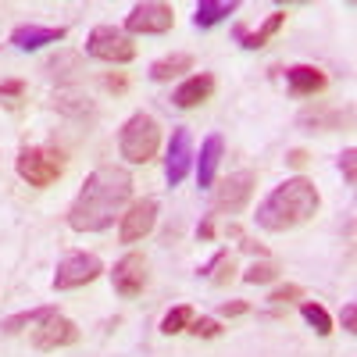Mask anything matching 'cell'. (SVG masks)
<instances>
[{
    "mask_svg": "<svg viewBox=\"0 0 357 357\" xmlns=\"http://www.w3.org/2000/svg\"><path fill=\"white\" fill-rule=\"evenodd\" d=\"M193 68V54H186V50H175V54H165V57H158V61L151 65V75L154 82H172V79H178L183 72H190Z\"/></svg>",
    "mask_w": 357,
    "mask_h": 357,
    "instance_id": "cell-21",
    "label": "cell"
},
{
    "mask_svg": "<svg viewBox=\"0 0 357 357\" xmlns=\"http://www.w3.org/2000/svg\"><path fill=\"white\" fill-rule=\"evenodd\" d=\"M286 25V11L279 8V11H272V15H268L257 29H254V33H247V25H236V40H240L247 50H261L268 40H275L279 36V29Z\"/></svg>",
    "mask_w": 357,
    "mask_h": 357,
    "instance_id": "cell-18",
    "label": "cell"
},
{
    "mask_svg": "<svg viewBox=\"0 0 357 357\" xmlns=\"http://www.w3.org/2000/svg\"><path fill=\"white\" fill-rule=\"evenodd\" d=\"M279 272H282V268H279L275 261H254L247 272H243V282H247V286H264V282H275Z\"/></svg>",
    "mask_w": 357,
    "mask_h": 357,
    "instance_id": "cell-26",
    "label": "cell"
},
{
    "mask_svg": "<svg viewBox=\"0 0 357 357\" xmlns=\"http://www.w3.org/2000/svg\"><path fill=\"white\" fill-rule=\"evenodd\" d=\"M190 165H193V136H190L186 126H175L172 139H168V154H165V178H168V186L183 183V178L190 175Z\"/></svg>",
    "mask_w": 357,
    "mask_h": 357,
    "instance_id": "cell-10",
    "label": "cell"
},
{
    "mask_svg": "<svg viewBox=\"0 0 357 357\" xmlns=\"http://www.w3.org/2000/svg\"><path fill=\"white\" fill-rule=\"evenodd\" d=\"M132 200V175L122 165H100L86 175L79 197L68 204V229L75 232H104L122 218Z\"/></svg>",
    "mask_w": 357,
    "mask_h": 357,
    "instance_id": "cell-1",
    "label": "cell"
},
{
    "mask_svg": "<svg viewBox=\"0 0 357 357\" xmlns=\"http://www.w3.org/2000/svg\"><path fill=\"white\" fill-rule=\"evenodd\" d=\"M225 257H229V250H218V254H215L211 261H207V264H200V268H197V275H207V279H211V272H215V268H218Z\"/></svg>",
    "mask_w": 357,
    "mask_h": 357,
    "instance_id": "cell-36",
    "label": "cell"
},
{
    "mask_svg": "<svg viewBox=\"0 0 357 357\" xmlns=\"http://www.w3.org/2000/svg\"><path fill=\"white\" fill-rule=\"evenodd\" d=\"M86 54L97 57V61H107V65H129L136 57V43L118 25H97L86 36Z\"/></svg>",
    "mask_w": 357,
    "mask_h": 357,
    "instance_id": "cell-5",
    "label": "cell"
},
{
    "mask_svg": "<svg viewBox=\"0 0 357 357\" xmlns=\"http://www.w3.org/2000/svg\"><path fill=\"white\" fill-rule=\"evenodd\" d=\"M158 211H161L158 197L132 200V204H129V211L118 218V240H122V243H139L143 236H151L154 225H158Z\"/></svg>",
    "mask_w": 357,
    "mask_h": 357,
    "instance_id": "cell-9",
    "label": "cell"
},
{
    "mask_svg": "<svg viewBox=\"0 0 357 357\" xmlns=\"http://www.w3.org/2000/svg\"><path fill=\"white\" fill-rule=\"evenodd\" d=\"M43 75L54 79V82H75L82 75V54L79 50H57L43 61Z\"/></svg>",
    "mask_w": 357,
    "mask_h": 357,
    "instance_id": "cell-17",
    "label": "cell"
},
{
    "mask_svg": "<svg viewBox=\"0 0 357 357\" xmlns=\"http://www.w3.org/2000/svg\"><path fill=\"white\" fill-rule=\"evenodd\" d=\"M104 275V261L97 254H86V250H72L57 261V272H54V289H79L89 286Z\"/></svg>",
    "mask_w": 357,
    "mask_h": 357,
    "instance_id": "cell-6",
    "label": "cell"
},
{
    "mask_svg": "<svg viewBox=\"0 0 357 357\" xmlns=\"http://www.w3.org/2000/svg\"><path fill=\"white\" fill-rule=\"evenodd\" d=\"M225 154V139L218 132H211L200 143V158H197V183L200 186H215V168Z\"/></svg>",
    "mask_w": 357,
    "mask_h": 357,
    "instance_id": "cell-19",
    "label": "cell"
},
{
    "mask_svg": "<svg viewBox=\"0 0 357 357\" xmlns=\"http://www.w3.org/2000/svg\"><path fill=\"white\" fill-rule=\"evenodd\" d=\"M197 240H215V215H204L200 218V225H197Z\"/></svg>",
    "mask_w": 357,
    "mask_h": 357,
    "instance_id": "cell-33",
    "label": "cell"
},
{
    "mask_svg": "<svg viewBox=\"0 0 357 357\" xmlns=\"http://www.w3.org/2000/svg\"><path fill=\"white\" fill-rule=\"evenodd\" d=\"M340 321H343V333H357V304H354V301H347V304H343Z\"/></svg>",
    "mask_w": 357,
    "mask_h": 357,
    "instance_id": "cell-31",
    "label": "cell"
},
{
    "mask_svg": "<svg viewBox=\"0 0 357 357\" xmlns=\"http://www.w3.org/2000/svg\"><path fill=\"white\" fill-rule=\"evenodd\" d=\"M54 111H61L68 118H93L97 114L93 100L82 93H54Z\"/></svg>",
    "mask_w": 357,
    "mask_h": 357,
    "instance_id": "cell-23",
    "label": "cell"
},
{
    "mask_svg": "<svg viewBox=\"0 0 357 357\" xmlns=\"http://www.w3.org/2000/svg\"><path fill=\"white\" fill-rule=\"evenodd\" d=\"M54 314H61L57 311V304H43V307H33V311H18V314H8L4 321H0V333L4 336H18L25 329H40V325Z\"/></svg>",
    "mask_w": 357,
    "mask_h": 357,
    "instance_id": "cell-20",
    "label": "cell"
},
{
    "mask_svg": "<svg viewBox=\"0 0 357 357\" xmlns=\"http://www.w3.org/2000/svg\"><path fill=\"white\" fill-rule=\"evenodd\" d=\"M75 343H79V325L65 314H54L40 325V329H33L36 350H61V347H75Z\"/></svg>",
    "mask_w": 357,
    "mask_h": 357,
    "instance_id": "cell-12",
    "label": "cell"
},
{
    "mask_svg": "<svg viewBox=\"0 0 357 357\" xmlns=\"http://www.w3.org/2000/svg\"><path fill=\"white\" fill-rule=\"evenodd\" d=\"M250 311V304L247 301H225L222 307H218V314L222 318H240V314H247Z\"/></svg>",
    "mask_w": 357,
    "mask_h": 357,
    "instance_id": "cell-32",
    "label": "cell"
},
{
    "mask_svg": "<svg viewBox=\"0 0 357 357\" xmlns=\"http://www.w3.org/2000/svg\"><path fill=\"white\" fill-rule=\"evenodd\" d=\"M286 165L304 168V165H307V151H301V146H296V151H289V154H286Z\"/></svg>",
    "mask_w": 357,
    "mask_h": 357,
    "instance_id": "cell-38",
    "label": "cell"
},
{
    "mask_svg": "<svg viewBox=\"0 0 357 357\" xmlns=\"http://www.w3.org/2000/svg\"><path fill=\"white\" fill-rule=\"evenodd\" d=\"M232 275H236V261H232V254H229V257L215 268V272H211V282H215V286H229Z\"/></svg>",
    "mask_w": 357,
    "mask_h": 357,
    "instance_id": "cell-30",
    "label": "cell"
},
{
    "mask_svg": "<svg viewBox=\"0 0 357 357\" xmlns=\"http://www.w3.org/2000/svg\"><path fill=\"white\" fill-rule=\"evenodd\" d=\"M193 318H197V314H193V307H190V304H175V307L161 318V333H165V336H178V333H186Z\"/></svg>",
    "mask_w": 357,
    "mask_h": 357,
    "instance_id": "cell-24",
    "label": "cell"
},
{
    "mask_svg": "<svg viewBox=\"0 0 357 357\" xmlns=\"http://www.w3.org/2000/svg\"><path fill=\"white\" fill-rule=\"evenodd\" d=\"M354 122V107H329V104H314V107H304L296 114V126H304L311 132H336V129H347Z\"/></svg>",
    "mask_w": 357,
    "mask_h": 357,
    "instance_id": "cell-13",
    "label": "cell"
},
{
    "mask_svg": "<svg viewBox=\"0 0 357 357\" xmlns=\"http://www.w3.org/2000/svg\"><path fill=\"white\" fill-rule=\"evenodd\" d=\"M211 93H215V75L211 72H197V75H190L186 82H178L172 89V104L190 111V107H200L204 100H211Z\"/></svg>",
    "mask_w": 357,
    "mask_h": 357,
    "instance_id": "cell-15",
    "label": "cell"
},
{
    "mask_svg": "<svg viewBox=\"0 0 357 357\" xmlns=\"http://www.w3.org/2000/svg\"><path fill=\"white\" fill-rule=\"evenodd\" d=\"M254 186H257V175L250 168H240V172H229L222 183L215 186V197H211V207L218 215H236L243 211L247 200L254 197Z\"/></svg>",
    "mask_w": 357,
    "mask_h": 357,
    "instance_id": "cell-8",
    "label": "cell"
},
{
    "mask_svg": "<svg viewBox=\"0 0 357 357\" xmlns=\"http://www.w3.org/2000/svg\"><path fill=\"white\" fill-rule=\"evenodd\" d=\"M65 165H68V158L57 151V146H43V143L22 146L18 158H15V172L25 178L29 186H36V190L54 186L57 178L65 175Z\"/></svg>",
    "mask_w": 357,
    "mask_h": 357,
    "instance_id": "cell-4",
    "label": "cell"
},
{
    "mask_svg": "<svg viewBox=\"0 0 357 357\" xmlns=\"http://www.w3.org/2000/svg\"><path fill=\"white\" fill-rule=\"evenodd\" d=\"M111 286L118 296H139L146 286V257L139 250H129L126 257H118L111 268Z\"/></svg>",
    "mask_w": 357,
    "mask_h": 357,
    "instance_id": "cell-11",
    "label": "cell"
},
{
    "mask_svg": "<svg viewBox=\"0 0 357 357\" xmlns=\"http://www.w3.org/2000/svg\"><path fill=\"white\" fill-rule=\"evenodd\" d=\"M268 301H272V304H293V301H304V286H296V282L275 286L272 293H268Z\"/></svg>",
    "mask_w": 357,
    "mask_h": 357,
    "instance_id": "cell-28",
    "label": "cell"
},
{
    "mask_svg": "<svg viewBox=\"0 0 357 357\" xmlns=\"http://www.w3.org/2000/svg\"><path fill=\"white\" fill-rule=\"evenodd\" d=\"M22 93H25V82H22V79L0 82V97H22Z\"/></svg>",
    "mask_w": 357,
    "mask_h": 357,
    "instance_id": "cell-34",
    "label": "cell"
},
{
    "mask_svg": "<svg viewBox=\"0 0 357 357\" xmlns=\"http://www.w3.org/2000/svg\"><path fill=\"white\" fill-rule=\"evenodd\" d=\"M301 314H304V321L311 325L318 336H329L333 333V318H329V311H325L318 301H301Z\"/></svg>",
    "mask_w": 357,
    "mask_h": 357,
    "instance_id": "cell-25",
    "label": "cell"
},
{
    "mask_svg": "<svg viewBox=\"0 0 357 357\" xmlns=\"http://www.w3.org/2000/svg\"><path fill=\"white\" fill-rule=\"evenodd\" d=\"M340 172H343V178L350 186L357 183V151H354V146H347V151L340 154Z\"/></svg>",
    "mask_w": 357,
    "mask_h": 357,
    "instance_id": "cell-29",
    "label": "cell"
},
{
    "mask_svg": "<svg viewBox=\"0 0 357 357\" xmlns=\"http://www.w3.org/2000/svg\"><path fill=\"white\" fill-rule=\"evenodd\" d=\"M240 247H243L247 254H254V257H268V247H264V243H257L254 236H243V243H240Z\"/></svg>",
    "mask_w": 357,
    "mask_h": 357,
    "instance_id": "cell-37",
    "label": "cell"
},
{
    "mask_svg": "<svg viewBox=\"0 0 357 357\" xmlns=\"http://www.w3.org/2000/svg\"><path fill=\"white\" fill-rule=\"evenodd\" d=\"M104 86L111 89V93H126V89H129V79H126L122 72H114V75H107V79H104Z\"/></svg>",
    "mask_w": 357,
    "mask_h": 357,
    "instance_id": "cell-35",
    "label": "cell"
},
{
    "mask_svg": "<svg viewBox=\"0 0 357 357\" xmlns=\"http://www.w3.org/2000/svg\"><path fill=\"white\" fill-rule=\"evenodd\" d=\"M286 86L293 97H314L329 86V75H325L318 65H289L286 68Z\"/></svg>",
    "mask_w": 357,
    "mask_h": 357,
    "instance_id": "cell-16",
    "label": "cell"
},
{
    "mask_svg": "<svg viewBox=\"0 0 357 357\" xmlns=\"http://www.w3.org/2000/svg\"><path fill=\"white\" fill-rule=\"evenodd\" d=\"M158 146H161V126L154 114L136 111L129 122L118 129V151L129 165H146L158 158Z\"/></svg>",
    "mask_w": 357,
    "mask_h": 357,
    "instance_id": "cell-3",
    "label": "cell"
},
{
    "mask_svg": "<svg viewBox=\"0 0 357 357\" xmlns=\"http://www.w3.org/2000/svg\"><path fill=\"white\" fill-rule=\"evenodd\" d=\"M186 333H190V336H197V340H218V336H222V321H218V318H204V314H200V318H193V321H190V329H186Z\"/></svg>",
    "mask_w": 357,
    "mask_h": 357,
    "instance_id": "cell-27",
    "label": "cell"
},
{
    "mask_svg": "<svg viewBox=\"0 0 357 357\" xmlns=\"http://www.w3.org/2000/svg\"><path fill=\"white\" fill-rule=\"evenodd\" d=\"M68 36V29L65 25H36V22H25V25H15V33H11V47L18 50H40L47 43H57V40H65Z\"/></svg>",
    "mask_w": 357,
    "mask_h": 357,
    "instance_id": "cell-14",
    "label": "cell"
},
{
    "mask_svg": "<svg viewBox=\"0 0 357 357\" xmlns=\"http://www.w3.org/2000/svg\"><path fill=\"white\" fill-rule=\"evenodd\" d=\"M236 11H240V4H236V0H200L197 11H193V25H197V29H211V25L225 22V18L236 15Z\"/></svg>",
    "mask_w": 357,
    "mask_h": 357,
    "instance_id": "cell-22",
    "label": "cell"
},
{
    "mask_svg": "<svg viewBox=\"0 0 357 357\" xmlns=\"http://www.w3.org/2000/svg\"><path fill=\"white\" fill-rule=\"evenodd\" d=\"M321 207V193L318 186L311 183L307 175H293L286 183H279L272 193H268L261 204H257V225L264 232H289L296 225H304L318 215Z\"/></svg>",
    "mask_w": 357,
    "mask_h": 357,
    "instance_id": "cell-2",
    "label": "cell"
},
{
    "mask_svg": "<svg viewBox=\"0 0 357 357\" xmlns=\"http://www.w3.org/2000/svg\"><path fill=\"white\" fill-rule=\"evenodd\" d=\"M175 25V8L161 0H143L126 15V36H161Z\"/></svg>",
    "mask_w": 357,
    "mask_h": 357,
    "instance_id": "cell-7",
    "label": "cell"
}]
</instances>
